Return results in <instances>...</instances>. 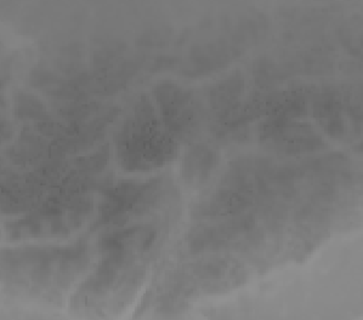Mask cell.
Listing matches in <instances>:
<instances>
[{
    "instance_id": "cell-5",
    "label": "cell",
    "mask_w": 363,
    "mask_h": 320,
    "mask_svg": "<svg viewBox=\"0 0 363 320\" xmlns=\"http://www.w3.org/2000/svg\"><path fill=\"white\" fill-rule=\"evenodd\" d=\"M262 141L277 152L288 154L313 152L323 147V139L311 125L286 117H271L264 122Z\"/></svg>"
},
{
    "instance_id": "cell-7",
    "label": "cell",
    "mask_w": 363,
    "mask_h": 320,
    "mask_svg": "<svg viewBox=\"0 0 363 320\" xmlns=\"http://www.w3.org/2000/svg\"><path fill=\"white\" fill-rule=\"evenodd\" d=\"M313 113L327 134L340 137L344 134L342 118V105L334 91H325L317 95L313 102Z\"/></svg>"
},
{
    "instance_id": "cell-8",
    "label": "cell",
    "mask_w": 363,
    "mask_h": 320,
    "mask_svg": "<svg viewBox=\"0 0 363 320\" xmlns=\"http://www.w3.org/2000/svg\"><path fill=\"white\" fill-rule=\"evenodd\" d=\"M243 91V79L242 76H230L224 81H220L211 90V103L213 108L219 112L228 113L237 105L238 98Z\"/></svg>"
},
{
    "instance_id": "cell-2",
    "label": "cell",
    "mask_w": 363,
    "mask_h": 320,
    "mask_svg": "<svg viewBox=\"0 0 363 320\" xmlns=\"http://www.w3.org/2000/svg\"><path fill=\"white\" fill-rule=\"evenodd\" d=\"M85 246L66 248H26L8 253L4 270L8 278L34 294L44 295L65 289L84 263Z\"/></svg>"
},
{
    "instance_id": "cell-4",
    "label": "cell",
    "mask_w": 363,
    "mask_h": 320,
    "mask_svg": "<svg viewBox=\"0 0 363 320\" xmlns=\"http://www.w3.org/2000/svg\"><path fill=\"white\" fill-rule=\"evenodd\" d=\"M153 96L160 108L161 122L174 139H185L194 135L199 125V110L192 91L164 81L157 85Z\"/></svg>"
},
{
    "instance_id": "cell-9",
    "label": "cell",
    "mask_w": 363,
    "mask_h": 320,
    "mask_svg": "<svg viewBox=\"0 0 363 320\" xmlns=\"http://www.w3.org/2000/svg\"><path fill=\"white\" fill-rule=\"evenodd\" d=\"M16 105H18L16 113L21 117L23 115L25 118H34L38 119V120L48 118L47 115L43 113V105L34 97L28 96V95H20Z\"/></svg>"
},
{
    "instance_id": "cell-6",
    "label": "cell",
    "mask_w": 363,
    "mask_h": 320,
    "mask_svg": "<svg viewBox=\"0 0 363 320\" xmlns=\"http://www.w3.org/2000/svg\"><path fill=\"white\" fill-rule=\"evenodd\" d=\"M218 164L216 153L203 144H196L186 153L182 175L191 187H201L207 183Z\"/></svg>"
},
{
    "instance_id": "cell-1",
    "label": "cell",
    "mask_w": 363,
    "mask_h": 320,
    "mask_svg": "<svg viewBox=\"0 0 363 320\" xmlns=\"http://www.w3.org/2000/svg\"><path fill=\"white\" fill-rule=\"evenodd\" d=\"M114 144L119 164L134 173L164 166L178 153L177 141L157 118L152 101L146 95L136 101Z\"/></svg>"
},
{
    "instance_id": "cell-3",
    "label": "cell",
    "mask_w": 363,
    "mask_h": 320,
    "mask_svg": "<svg viewBox=\"0 0 363 320\" xmlns=\"http://www.w3.org/2000/svg\"><path fill=\"white\" fill-rule=\"evenodd\" d=\"M161 178L145 183H121L106 190L96 226L127 224L133 217L145 215L156 205L164 190Z\"/></svg>"
}]
</instances>
